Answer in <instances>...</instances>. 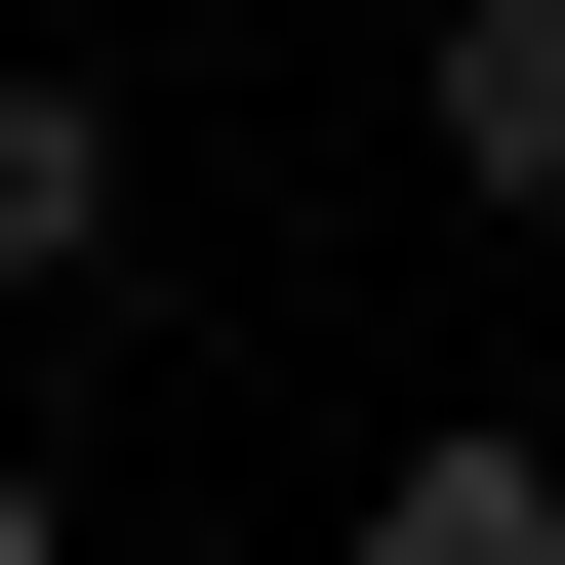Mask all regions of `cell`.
<instances>
[{
    "instance_id": "obj_2",
    "label": "cell",
    "mask_w": 565,
    "mask_h": 565,
    "mask_svg": "<svg viewBox=\"0 0 565 565\" xmlns=\"http://www.w3.org/2000/svg\"><path fill=\"white\" fill-rule=\"evenodd\" d=\"M121 202H162V121L121 82H0V282H121Z\"/></svg>"
},
{
    "instance_id": "obj_4",
    "label": "cell",
    "mask_w": 565,
    "mask_h": 565,
    "mask_svg": "<svg viewBox=\"0 0 565 565\" xmlns=\"http://www.w3.org/2000/svg\"><path fill=\"white\" fill-rule=\"evenodd\" d=\"M0 565H82V484H41V445H0Z\"/></svg>"
},
{
    "instance_id": "obj_1",
    "label": "cell",
    "mask_w": 565,
    "mask_h": 565,
    "mask_svg": "<svg viewBox=\"0 0 565 565\" xmlns=\"http://www.w3.org/2000/svg\"><path fill=\"white\" fill-rule=\"evenodd\" d=\"M404 162L445 202H565V0H445V41H404Z\"/></svg>"
},
{
    "instance_id": "obj_3",
    "label": "cell",
    "mask_w": 565,
    "mask_h": 565,
    "mask_svg": "<svg viewBox=\"0 0 565 565\" xmlns=\"http://www.w3.org/2000/svg\"><path fill=\"white\" fill-rule=\"evenodd\" d=\"M323 565H565V445H484V404H445V445H364V525H323Z\"/></svg>"
}]
</instances>
